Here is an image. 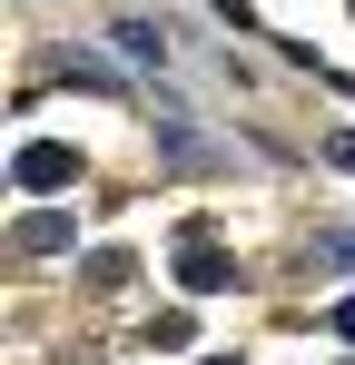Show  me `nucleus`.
I'll return each instance as SVG.
<instances>
[{"label": "nucleus", "instance_id": "nucleus-4", "mask_svg": "<svg viewBox=\"0 0 355 365\" xmlns=\"http://www.w3.org/2000/svg\"><path fill=\"white\" fill-rule=\"evenodd\" d=\"M336 336H355V297H346V306H336Z\"/></svg>", "mask_w": 355, "mask_h": 365}, {"label": "nucleus", "instance_id": "nucleus-3", "mask_svg": "<svg viewBox=\"0 0 355 365\" xmlns=\"http://www.w3.org/2000/svg\"><path fill=\"white\" fill-rule=\"evenodd\" d=\"M118 50H128V60H138V69H158V60H168V40H158L148 20H128V30H118Z\"/></svg>", "mask_w": 355, "mask_h": 365}, {"label": "nucleus", "instance_id": "nucleus-2", "mask_svg": "<svg viewBox=\"0 0 355 365\" xmlns=\"http://www.w3.org/2000/svg\"><path fill=\"white\" fill-rule=\"evenodd\" d=\"M10 178H20V187H79V148H59V138H30Z\"/></svg>", "mask_w": 355, "mask_h": 365}, {"label": "nucleus", "instance_id": "nucleus-1", "mask_svg": "<svg viewBox=\"0 0 355 365\" xmlns=\"http://www.w3.org/2000/svg\"><path fill=\"white\" fill-rule=\"evenodd\" d=\"M178 277H187V297H227V287H237V267L217 257V237H207V227H187V247H178Z\"/></svg>", "mask_w": 355, "mask_h": 365}]
</instances>
